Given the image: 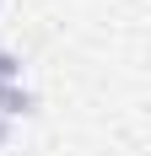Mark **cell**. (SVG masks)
<instances>
[{"label": "cell", "mask_w": 151, "mask_h": 156, "mask_svg": "<svg viewBox=\"0 0 151 156\" xmlns=\"http://www.w3.org/2000/svg\"><path fill=\"white\" fill-rule=\"evenodd\" d=\"M27 113H38L32 86H22V81H0V119H27Z\"/></svg>", "instance_id": "obj_1"}, {"label": "cell", "mask_w": 151, "mask_h": 156, "mask_svg": "<svg viewBox=\"0 0 151 156\" xmlns=\"http://www.w3.org/2000/svg\"><path fill=\"white\" fill-rule=\"evenodd\" d=\"M0 81H22V59L11 48H0Z\"/></svg>", "instance_id": "obj_2"}, {"label": "cell", "mask_w": 151, "mask_h": 156, "mask_svg": "<svg viewBox=\"0 0 151 156\" xmlns=\"http://www.w3.org/2000/svg\"><path fill=\"white\" fill-rule=\"evenodd\" d=\"M11 145V119H0V151Z\"/></svg>", "instance_id": "obj_3"}, {"label": "cell", "mask_w": 151, "mask_h": 156, "mask_svg": "<svg viewBox=\"0 0 151 156\" xmlns=\"http://www.w3.org/2000/svg\"><path fill=\"white\" fill-rule=\"evenodd\" d=\"M0 11H6V0H0Z\"/></svg>", "instance_id": "obj_4"}]
</instances>
